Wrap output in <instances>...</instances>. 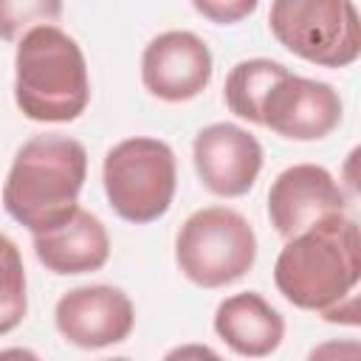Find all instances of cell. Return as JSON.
Masks as SVG:
<instances>
[{
    "label": "cell",
    "mask_w": 361,
    "mask_h": 361,
    "mask_svg": "<svg viewBox=\"0 0 361 361\" xmlns=\"http://www.w3.org/2000/svg\"><path fill=\"white\" fill-rule=\"evenodd\" d=\"M25 265L17 243L0 231V336L17 330L28 310Z\"/></svg>",
    "instance_id": "9a60e30c"
},
{
    "label": "cell",
    "mask_w": 361,
    "mask_h": 361,
    "mask_svg": "<svg viewBox=\"0 0 361 361\" xmlns=\"http://www.w3.org/2000/svg\"><path fill=\"white\" fill-rule=\"evenodd\" d=\"M87 178V149L62 133L28 138L6 175L3 209L31 234L62 223L76 206Z\"/></svg>",
    "instance_id": "7a4b0ae2"
},
{
    "label": "cell",
    "mask_w": 361,
    "mask_h": 361,
    "mask_svg": "<svg viewBox=\"0 0 361 361\" xmlns=\"http://www.w3.org/2000/svg\"><path fill=\"white\" fill-rule=\"evenodd\" d=\"M62 14V0H0V39L14 42L28 28L54 23Z\"/></svg>",
    "instance_id": "2e32d148"
},
{
    "label": "cell",
    "mask_w": 361,
    "mask_h": 361,
    "mask_svg": "<svg viewBox=\"0 0 361 361\" xmlns=\"http://www.w3.org/2000/svg\"><path fill=\"white\" fill-rule=\"evenodd\" d=\"M195 11L206 17L214 25H234L245 17H251L259 6V0H192Z\"/></svg>",
    "instance_id": "e0dca14e"
},
{
    "label": "cell",
    "mask_w": 361,
    "mask_h": 361,
    "mask_svg": "<svg viewBox=\"0 0 361 361\" xmlns=\"http://www.w3.org/2000/svg\"><path fill=\"white\" fill-rule=\"evenodd\" d=\"M214 73V59L203 37L186 28H169L152 37L141 54L144 90L161 102L178 104L197 99Z\"/></svg>",
    "instance_id": "52a82bcc"
},
{
    "label": "cell",
    "mask_w": 361,
    "mask_h": 361,
    "mask_svg": "<svg viewBox=\"0 0 361 361\" xmlns=\"http://www.w3.org/2000/svg\"><path fill=\"white\" fill-rule=\"evenodd\" d=\"M361 279V231L344 212L327 214L288 237L276 262L274 285L299 310L327 313L353 296Z\"/></svg>",
    "instance_id": "6da1fadb"
},
{
    "label": "cell",
    "mask_w": 361,
    "mask_h": 361,
    "mask_svg": "<svg viewBox=\"0 0 361 361\" xmlns=\"http://www.w3.org/2000/svg\"><path fill=\"white\" fill-rule=\"evenodd\" d=\"M37 259L59 276H79L102 271L110 259L107 226L87 209L76 206L62 223L31 234Z\"/></svg>",
    "instance_id": "7c38bea8"
},
{
    "label": "cell",
    "mask_w": 361,
    "mask_h": 361,
    "mask_svg": "<svg viewBox=\"0 0 361 361\" xmlns=\"http://www.w3.org/2000/svg\"><path fill=\"white\" fill-rule=\"evenodd\" d=\"M344 116L341 96L333 85L285 73L262 102V127L288 141H322Z\"/></svg>",
    "instance_id": "9c48e42d"
},
{
    "label": "cell",
    "mask_w": 361,
    "mask_h": 361,
    "mask_svg": "<svg viewBox=\"0 0 361 361\" xmlns=\"http://www.w3.org/2000/svg\"><path fill=\"white\" fill-rule=\"evenodd\" d=\"M14 102L25 118L39 124H68L87 110V59L68 31L42 23L17 39Z\"/></svg>",
    "instance_id": "3957f363"
},
{
    "label": "cell",
    "mask_w": 361,
    "mask_h": 361,
    "mask_svg": "<svg viewBox=\"0 0 361 361\" xmlns=\"http://www.w3.org/2000/svg\"><path fill=\"white\" fill-rule=\"evenodd\" d=\"M288 73V68L276 59L268 56H254V59H243L237 62L223 85V99L226 107L251 124L262 127V102L268 96V90Z\"/></svg>",
    "instance_id": "5bb4252c"
},
{
    "label": "cell",
    "mask_w": 361,
    "mask_h": 361,
    "mask_svg": "<svg viewBox=\"0 0 361 361\" xmlns=\"http://www.w3.org/2000/svg\"><path fill=\"white\" fill-rule=\"evenodd\" d=\"M217 338L243 358H265L279 350L285 338L282 313L257 290L226 296L212 322Z\"/></svg>",
    "instance_id": "4fadbf2b"
},
{
    "label": "cell",
    "mask_w": 361,
    "mask_h": 361,
    "mask_svg": "<svg viewBox=\"0 0 361 361\" xmlns=\"http://www.w3.org/2000/svg\"><path fill=\"white\" fill-rule=\"evenodd\" d=\"M175 262L197 288H226L257 262L254 226L228 206L192 212L175 237Z\"/></svg>",
    "instance_id": "5b68a950"
},
{
    "label": "cell",
    "mask_w": 361,
    "mask_h": 361,
    "mask_svg": "<svg viewBox=\"0 0 361 361\" xmlns=\"http://www.w3.org/2000/svg\"><path fill=\"white\" fill-rule=\"evenodd\" d=\"M192 161L200 183L217 197H243L262 172V144L231 121L206 124L192 141Z\"/></svg>",
    "instance_id": "30bf717a"
},
{
    "label": "cell",
    "mask_w": 361,
    "mask_h": 361,
    "mask_svg": "<svg viewBox=\"0 0 361 361\" xmlns=\"http://www.w3.org/2000/svg\"><path fill=\"white\" fill-rule=\"evenodd\" d=\"M336 212H347V195L333 172L319 164H293L268 189V220L285 240Z\"/></svg>",
    "instance_id": "8fae6325"
},
{
    "label": "cell",
    "mask_w": 361,
    "mask_h": 361,
    "mask_svg": "<svg viewBox=\"0 0 361 361\" xmlns=\"http://www.w3.org/2000/svg\"><path fill=\"white\" fill-rule=\"evenodd\" d=\"M54 324L68 344L79 350H104L130 338L135 307L116 285H79L56 299Z\"/></svg>",
    "instance_id": "ba28073f"
},
{
    "label": "cell",
    "mask_w": 361,
    "mask_h": 361,
    "mask_svg": "<svg viewBox=\"0 0 361 361\" xmlns=\"http://www.w3.org/2000/svg\"><path fill=\"white\" fill-rule=\"evenodd\" d=\"M268 28L285 51L319 68H350L361 56L353 0H271Z\"/></svg>",
    "instance_id": "8992f818"
},
{
    "label": "cell",
    "mask_w": 361,
    "mask_h": 361,
    "mask_svg": "<svg viewBox=\"0 0 361 361\" xmlns=\"http://www.w3.org/2000/svg\"><path fill=\"white\" fill-rule=\"evenodd\" d=\"M102 183L110 209L135 226L161 220L178 189V161L166 141L133 135L113 144L102 164Z\"/></svg>",
    "instance_id": "277c9868"
}]
</instances>
